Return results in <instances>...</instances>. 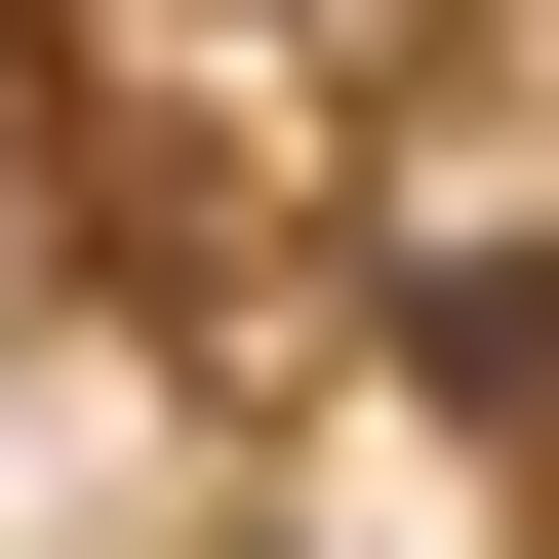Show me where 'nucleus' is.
Returning a JSON list of instances; mask_svg holds the SVG:
<instances>
[{
	"label": "nucleus",
	"instance_id": "f03ea898",
	"mask_svg": "<svg viewBox=\"0 0 559 559\" xmlns=\"http://www.w3.org/2000/svg\"><path fill=\"white\" fill-rule=\"evenodd\" d=\"M280 559H400V520H280Z\"/></svg>",
	"mask_w": 559,
	"mask_h": 559
},
{
	"label": "nucleus",
	"instance_id": "f257e3e1",
	"mask_svg": "<svg viewBox=\"0 0 559 559\" xmlns=\"http://www.w3.org/2000/svg\"><path fill=\"white\" fill-rule=\"evenodd\" d=\"M81 40H240V81H280V40H360V0H81Z\"/></svg>",
	"mask_w": 559,
	"mask_h": 559
}]
</instances>
